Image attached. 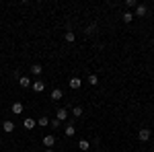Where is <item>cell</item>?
<instances>
[{"mask_svg":"<svg viewBox=\"0 0 154 152\" xmlns=\"http://www.w3.org/2000/svg\"><path fill=\"white\" fill-rule=\"evenodd\" d=\"M150 136H152V132H150V129H146V128H142L140 132H138V138H140L142 142H148V140H150Z\"/></svg>","mask_w":154,"mask_h":152,"instance_id":"6da1fadb","label":"cell"},{"mask_svg":"<svg viewBox=\"0 0 154 152\" xmlns=\"http://www.w3.org/2000/svg\"><path fill=\"white\" fill-rule=\"evenodd\" d=\"M31 86H33V91H35V93H43V91H45V82H43V80L31 82Z\"/></svg>","mask_w":154,"mask_h":152,"instance_id":"7a4b0ae2","label":"cell"},{"mask_svg":"<svg viewBox=\"0 0 154 152\" xmlns=\"http://www.w3.org/2000/svg\"><path fill=\"white\" fill-rule=\"evenodd\" d=\"M68 84H70V88H74V91H76V88H80V86H82V78H78V76H72Z\"/></svg>","mask_w":154,"mask_h":152,"instance_id":"3957f363","label":"cell"},{"mask_svg":"<svg viewBox=\"0 0 154 152\" xmlns=\"http://www.w3.org/2000/svg\"><path fill=\"white\" fill-rule=\"evenodd\" d=\"M146 12H148V6H146V4H138V6H136V12H134V17H146Z\"/></svg>","mask_w":154,"mask_h":152,"instance_id":"277c9868","label":"cell"},{"mask_svg":"<svg viewBox=\"0 0 154 152\" xmlns=\"http://www.w3.org/2000/svg\"><path fill=\"white\" fill-rule=\"evenodd\" d=\"M54 144H56V136H51V134L43 136V146H45V148H51Z\"/></svg>","mask_w":154,"mask_h":152,"instance_id":"5b68a950","label":"cell"},{"mask_svg":"<svg viewBox=\"0 0 154 152\" xmlns=\"http://www.w3.org/2000/svg\"><path fill=\"white\" fill-rule=\"evenodd\" d=\"M17 80H19V86H23V88H29L31 86V78L29 76H19Z\"/></svg>","mask_w":154,"mask_h":152,"instance_id":"8992f818","label":"cell"},{"mask_svg":"<svg viewBox=\"0 0 154 152\" xmlns=\"http://www.w3.org/2000/svg\"><path fill=\"white\" fill-rule=\"evenodd\" d=\"M11 109H12V113H14V115H21L25 107H23V103H21V101H17V103H12V107H11Z\"/></svg>","mask_w":154,"mask_h":152,"instance_id":"52a82bcc","label":"cell"},{"mask_svg":"<svg viewBox=\"0 0 154 152\" xmlns=\"http://www.w3.org/2000/svg\"><path fill=\"white\" fill-rule=\"evenodd\" d=\"M23 126H25V129H33L37 126V121L33 119V117H25V121H23Z\"/></svg>","mask_w":154,"mask_h":152,"instance_id":"ba28073f","label":"cell"},{"mask_svg":"<svg viewBox=\"0 0 154 152\" xmlns=\"http://www.w3.org/2000/svg\"><path fill=\"white\" fill-rule=\"evenodd\" d=\"M66 117H68V111H66L64 107H60L58 111H56V119H60V121H66Z\"/></svg>","mask_w":154,"mask_h":152,"instance_id":"9c48e42d","label":"cell"},{"mask_svg":"<svg viewBox=\"0 0 154 152\" xmlns=\"http://www.w3.org/2000/svg\"><path fill=\"white\" fill-rule=\"evenodd\" d=\"M49 97H51V101H60V99L64 97V93H62V88H54Z\"/></svg>","mask_w":154,"mask_h":152,"instance_id":"30bf717a","label":"cell"},{"mask_svg":"<svg viewBox=\"0 0 154 152\" xmlns=\"http://www.w3.org/2000/svg\"><path fill=\"white\" fill-rule=\"evenodd\" d=\"M2 132H6V134L14 132V123H12V121H4V123H2Z\"/></svg>","mask_w":154,"mask_h":152,"instance_id":"8fae6325","label":"cell"},{"mask_svg":"<svg viewBox=\"0 0 154 152\" xmlns=\"http://www.w3.org/2000/svg\"><path fill=\"white\" fill-rule=\"evenodd\" d=\"M121 19H123V23H131V21H134V12H131V11H125L123 14H121Z\"/></svg>","mask_w":154,"mask_h":152,"instance_id":"7c38bea8","label":"cell"},{"mask_svg":"<svg viewBox=\"0 0 154 152\" xmlns=\"http://www.w3.org/2000/svg\"><path fill=\"white\" fill-rule=\"evenodd\" d=\"M86 82H88L91 86H97V84H99V76H97V74H91V76L86 78Z\"/></svg>","mask_w":154,"mask_h":152,"instance_id":"4fadbf2b","label":"cell"},{"mask_svg":"<svg viewBox=\"0 0 154 152\" xmlns=\"http://www.w3.org/2000/svg\"><path fill=\"white\" fill-rule=\"evenodd\" d=\"M64 134H66V136H68V138H72V136H74V134H76V128H74V126H72V123H68V126H66V132H64Z\"/></svg>","mask_w":154,"mask_h":152,"instance_id":"5bb4252c","label":"cell"},{"mask_svg":"<svg viewBox=\"0 0 154 152\" xmlns=\"http://www.w3.org/2000/svg\"><path fill=\"white\" fill-rule=\"evenodd\" d=\"M78 148H80L82 152H86L88 148H91V144H88V140H80V142H78Z\"/></svg>","mask_w":154,"mask_h":152,"instance_id":"9a60e30c","label":"cell"},{"mask_svg":"<svg viewBox=\"0 0 154 152\" xmlns=\"http://www.w3.org/2000/svg\"><path fill=\"white\" fill-rule=\"evenodd\" d=\"M66 41H68V43H74V41H76V35H74V31H66Z\"/></svg>","mask_w":154,"mask_h":152,"instance_id":"2e32d148","label":"cell"},{"mask_svg":"<svg viewBox=\"0 0 154 152\" xmlns=\"http://www.w3.org/2000/svg\"><path fill=\"white\" fill-rule=\"evenodd\" d=\"M31 72H33L35 76H39V74L43 72V66H39V64H33V66H31Z\"/></svg>","mask_w":154,"mask_h":152,"instance_id":"e0dca14e","label":"cell"},{"mask_svg":"<svg viewBox=\"0 0 154 152\" xmlns=\"http://www.w3.org/2000/svg\"><path fill=\"white\" fill-rule=\"evenodd\" d=\"M72 115H74V117H78V119H80V117H82V107H80V105H76L74 109H72Z\"/></svg>","mask_w":154,"mask_h":152,"instance_id":"ac0fdd59","label":"cell"},{"mask_svg":"<svg viewBox=\"0 0 154 152\" xmlns=\"http://www.w3.org/2000/svg\"><path fill=\"white\" fill-rule=\"evenodd\" d=\"M95 31H97V25H95V23L88 25V27L84 29V33H86V35H95Z\"/></svg>","mask_w":154,"mask_h":152,"instance_id":"d6986e66","label":"cell"},{"mask_svg":"<svg viewBox=\"0 0 154 152\" xmlns=\"http://www.w3.org/2000/svg\"><path fill=\"white\" fill-rule=\"evenodd\" d=\"M37 123H39V126H49V117L48 115H41L39 119H37Z\"/></svg>","mask_w":154,"mask_h":152,"instance_id":"ffe728a7","label":"cell"},{"mask_svg":"<svg viewBox=\"0 0 154 152\" xmlns=\"http://www.w3.org/2000/svg\"><path fill=\"white\" fill-rule=\"evenodd\" d=\"M60 123H62V121H60V119H56V117H54V119H49V126H51L54 129H58V128H60Z\"/></svg>","mask_w":154,"mask_h":152,"instance_id":"44dd1931","label":"cell"},{"mask_svg":"<svg viewBox=\"0 0 154 152\" xmlns=\"http://www.w3.org/2000/svg\"><path fill=\"white\" fill-rule=\"evenodd\" d=\"M125 6L128 8H136L138 6V0H125Z\"/></svg>","mask_w":154,"mask_h":152,"instance_id":"7402d4cb","label":"cell"},{"mask_svg":"<svg viewBox=\"0 0 154 152\" xmlns=\"http://www.w3.org/2000/svg\"><path fill=\"white\" fill-rule=\"evenodd\" d=\"M45 152H54V150H51V148H48V150H45Z\"/></svg>","mask_w":154,"mask_h":152,"instance_id":"603a6c76","label":"cell"},{"mask_svg":"<svg viewBox=\"0 0 154 152\" xmlns=\"http://www.w3.org/2000/svg\"><path fill=\"white\" fill-rule=\"evenodd\" d=\"M97 152H103V150H97Z\"/></svg>","mask_w":154,"mask_h":152,"instance_id":"cb8c5ba5","label":"cell"}]
</instances>
